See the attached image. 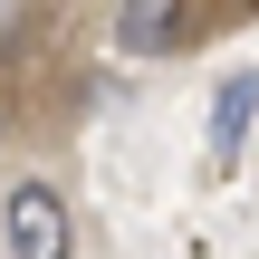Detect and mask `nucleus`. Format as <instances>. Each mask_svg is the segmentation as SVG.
Wrapping results in <instances>:
<instances>
[{
    "label": "nucleus",
    "mask_w": 259,
    "mask_h": 259,
    "mask_svg": "<svg viewBox=\"0 0 259 259\" xmlns=\"http://www.w3.org/2000/svg\"><path fill=\"white\" fill-rule=\"evenodd\" d=\"M0 240H10V259H77V211H67V192H58L48 173H19V183L0 192Z\"/></svg>",
    "instance_id": "f257e3e1"
},
{
    "label": "nucleus",
    "mask_w": 259,
    "mask_h": 259,
    "mask_svg": "<svg viewBox=\"0 0 259 259\" xmlns=\"http://www.w3.org/2000/svg\"><path fill=\"white\" fill-rule=\"evenodd\" d=\"M202 38L192 0H115V48L125 58H183Z\"/></svg>",
    "instance_id": "f03ea898"
},
{
    "label": "nucleus",
    "mask_w": 259,
    "mask_h": 259,
    "mask_svg": "<svg viewBox=\"0 0 259 259\" xmlns=\"http://www.w3.org/2000/svg\"><path fill=\"white\" fill-rule=\"evenodd\" d=\"M250 125H259V67H240V77L211 87V163H240Z\"/></svg>",
    "instance_id": "7ed1b4c3"
},
{
    "label": "nucleus",
    "mask_w": 259,
    "mask_h": 259,
    "mask_svg": "<svg viewBox=\"0 0 259 259\" xmlns=\"http://www.w3.org/2000/svg\"><path fill=\"white\" fill-rule=\"evenodd\" d=\"M0 135H10V115H0Z\"/></svg>",
    "instance_id": "20e7f679"
}]
</instances>
